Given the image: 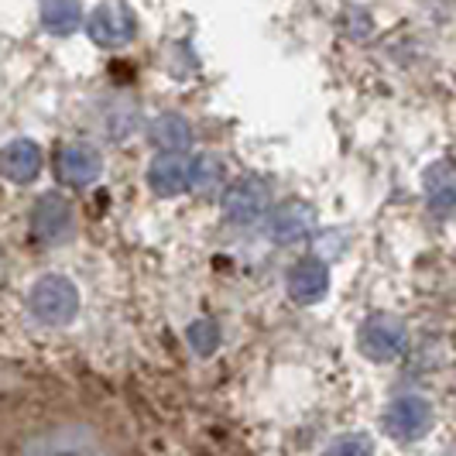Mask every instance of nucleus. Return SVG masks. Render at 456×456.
Wrapping results in <instances>:
<instances>
[{
	"instance_id": "1",
	"label": "nucleus",
	"mask_w": 456,
	"mask_h": 456,
	"mask_svg": "<svg viewBox=\"0 0 456 456\" xmlns=\"http://www.w3.org/2000/svg\"><path fill=\"white\" fill-rule=\"evenodd\" d=\"M14 456H117L114 443L86 422H48L18 443Z\"/></svg>"
},
{
	"instance_id": "2",
	"label": "nucleus",
	"mask_w": 456,
	"mask_h": 456,
	"mask_svg": "<svg viewBox=\"0 0 456 456\" xmlns=\"http://www.w3.org/2000/svg\"><path fill=\"white\" fill-rule=\"evenodd\" d=\"M31 316L45 326H66L79 313V289L66 274H42L28 296Z\"/></svg>"
},
{
	"instance_id": "3",
	"label": "nucleus",
	"mask_w": 456,
	"mask_h": 456,
	"mask_svg": "<svg viewBox=\"0 0 456 456\" xmlns=\"http://www.w3.org/2000/svg\"><path fill=\"white\" fill-rule=\"evenodd\" d=\"M31 237L45 248H59L76 233V206L62 192H45L31 206Z\"/></svg>"
},
{
	"instance_id": "4",
	"label": "nucleus",
	"mask_w": 456,
	"mask_h": 456,
	"mask_svg": "<svg viewBox=\"0 0 456 456\" xmlns=\"http://www.w3.org/2000/svg\"><path fill=\"white\" fill-rule=\"evenodd\" d=\"M405 343H409L405 322L398 320V316H388V313H378V316L364 320L361 333H357L361 354H364L367 361H374V364H391V361H398L402 350H405Z\"/></svg>"
},
{
	"instance_id": "5",
	"label": "nucleus",
	"mask_w": 456,
	"mask_h": 456,
	"mask_svg": "<svg viewBox=\"0 0 456 456\" xmlns=\"http://www.w3.org/2000/svg\"><path fill=\"white\" fill-rule=\"evenodd\" d=\"M86 31H90V38L100 48H124L134 42L137 18L124 0H103V4H96V11L90 14Z\"/></svg>"
},
{
	"instance_id": "6",
	"label": "nucleus",
	"mask_w": 456,
	"mask_h": 456,
	"mask_svg": "<svg viewBox=\"0 0 456 456\" xmlns=\"http://www.w3.org/2000/svg\"><path fill=\"white\" fill-rule=\"evenodd\" d=\"M272 206V192L261 179H233V183L224 189V220L233 224V227H254Z\"/></svg>"
},
{
	"instance_id": "7",
	"label": "nucleus",
	"mask_w": 456,
	"mask_h": 456,
	"mask_svg": "<svg viewBox=\"0 0 456 456\" xmlns=\"http://www.w3.org/2000/svg\"><path fill=\"white\" fill-rule=\"evenodd\" d=\"M433 429V405L422 395H402L385 409V433L398 443H415Z\"/></svg>"
},
{
	"instance_id": "8",
	"label": "nucleus",
	"mask_w": 456,
	"mask_h": 456,
	"mask_svg": "<svg viewBox=\"0 0 456 456\" xmlns=\"http://www.w3.org/2000/svg\"><path fill=\"white\" fill-rule=\"evenodd\" d=\"M45 155L31 137H14L0 148V175L14 185H28L42 175Z\"/></svg>"
},
{
	"instance_id": "9",
	"label": "nucleus",
	"mask_w": 456,
	"mask_h": 456,
	"mask_svg": "<svg viewBox=\"0 0 456 456\" xmlns=\"http://www.w3.org/2000/svg\"><path fill=\"white\" fill-rule=\"evenodd\" d=\"M285 285H289V296L296 298L298 305H316L330 292V268L320 257H302L292 265Z\"/></svg>"
},
{
	"instance_id": "10",
	"label": "nucleus",
	"mask_w": 456,
	"mask_h": 456,
	"mask_svg": "<svg viewBox=\"0 0 456 456\" xmlns=\"http://www.w3.org/2000/svg\"><path fill=\"white\" fill-rule=\"evenodd\" d=\"M103 172V159L90 144H66L59 151V179L72 189H90Z\"/></svg>"
},
{
	"instance_id": "11",
	"label": "nucleus",
	"mask_w": 456,
	"mask_h": 456,
	"mask_svg": "<svg viewBox=\"0 0 456 456\" xmlns=\"http://www.w3.org/2000/svg\"><path fill=\"white\" fill-rule=\"evenodd\" d=\"M148 185L155 196H179L189 189V155H175V151H161L148 165Z\"/></svg>"
},
{
	"instance_id": "12",
	"label": "nucleus",
	"mask_w": 456,
	"mask_h": 456,
	"mask_svg": "<svg viewBox=\"0 0 456 456\" xmlns=\"http://www.w3.org/2000/svg\"><path fill=\"white\" fill-rule=\"evenodd\" d=\"M313 227H316V213L305 203H285L281 209H274L272 224H268V233H272L274 244L289 248V244H298L305 237H313Z\"/></svg>"
},
{
	"instance_id": "13",
	"label": "nucleus",
	"mask_w": 456,
	"mask_h": 456,
	"mask_svg": "<svg viewBox=\"0 0 456 456\" xmlns=\"http://www.w3.org/2000/svg\"><path fill=\"white\" fill-rule=\"evenodd\" d=\"M422 189L433 209H456V161L439 159L426 168Z\"/></svg>"
},
{
	"instance_id": "14",
	"label": "nucleus",
	"mask_w": 456,
	"mask_h": 456,
	"mask_svg": "<svg viewBox=\"0 0 456 456\" xmlns=\"http://www.w3.org/2000/svg\"><path fill=\"white\" fill-rule=\"evenodd\" d=\"M148 134H151V144L159 148V151H175V155H185L189 148H192V124L179 114H161L151 120V127H148Z\"/></svg>"
},
{
	"instance_id": "15",
	"label": "nucleus",
	"mask_w": 456,
	"mask_h": 456,
	"mask_svg": "<svg viewBox=\"0 0 456 456\" xmlns=\"http://www.w3.org/2000/svg\"><path fill=\"white\" fill-rule=\"evenodd\" d=\"M79 21H83L79 0H48L45 7H42V28H45L48 35H55V38L72 35L79 28Z\"/></svg>"
},
{
	"instance_id": "16",
	"label": "nucleus",
	"mask_w": 456,
	"mask_h": 456,
	"mask_svg": "<svg viewBox=\"0 0 456 456\" xmlns=\"http://www.w3.org/2000/svg\"><path fill=\"white\" fill-rule=\"evenodd\" d=\"M220 183H224V161L216 159V155L203 151V155L189 159V189L192 192H209Z\"/></svg>"
},
{
	"instance_id": "17",
	"label": "nucleus",
	"mask_w": 456,
	"mask_h": 456,
	"mask_svg": "<svg viewBox=\"0 0 456 456\" xmlns=\"http://www.w3.org/2000/svg\"><path fill=\"white\" fill-rule=\"evenodd\" d=\"M220 340H224V333H220V326L213 320H196V322H189V330H185V343L192 346L196 357L216 354V350H220Z\"/></svg>"
},
{
	"instance_id": "18",
	"label": "nucleus",
	"mask_w": 456,
	"mask_h": 456,
	"mask_svg": "<svg viewBox=\"0 0 456 456\" xmlns=\"http://www.w3.org/2000/svg\"><path fill=\"white\" fill-rule=\"evenodd\" d=\"M322 456H374V439L367 433H346V436H337Z\"/></svg>"
}]
</instances>
